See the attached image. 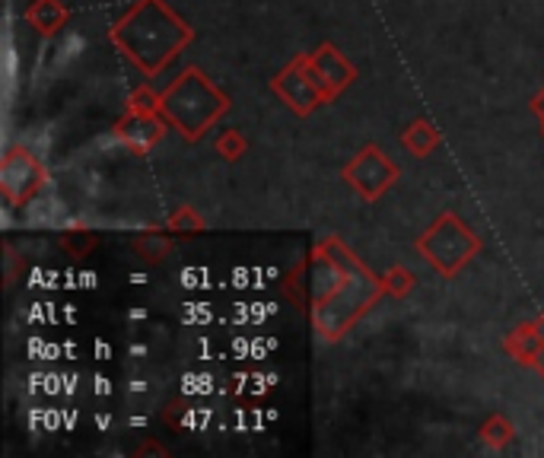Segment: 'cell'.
I'll return each mask as SVG.
<instances>
[{
    "instance_id": "20",
    "label": "cell",
    "mask_w": 544,
    "mask_h": 458,
    "mask_svg": "<svg viewBox=\"0 0 544 458\" xmlns=\"http://www.w3.org/2000/svg\"><path fill=\"white\" fill-rule=\"evenodd\" d=\"M4 287L10 290L13 284H16V274H20V268H23V258L20 255H16V249H13V245L7 242L4 245Z\"/></svg>"
},
{
    "instance_id": "12",
    "label": "cell",
    "mask_w": 544,
    "mask_h": 458,
    "mask_svg": "<svg viewBox=\"0 0 544 458\" xmlns=\"http://www.w3.org/2000/svg\"><path fill=\"white\" fill-rule=\"evenodd\" d=\"M398 140H401V147L414 156V160H427V156L443 144V134L430 118H414L411 125L401 131Z\"/></svg>"
},
{
    "instance_id": "17",
    "label": "cell",
    "mask_w": 544,
    "mask_h": 458,
    "mask_svg": "<svg viewBox=\"0 0 544 458\" xmlns=\"http://www.w3.org/2000/svg\"><path fill=\"white\" fill-rule=\"evenodd\" d=\"M414 287H417V277H414L411 268H405V264H392V268L382 274V290H385V296L405 299V296L414 293Z\"/></svg>"
},
{
    "instance_id": "13",
    "label": "cell",
    "mask_w": 544,
    "mask_h": 458,
    "mask_svg": "<svg viewBox=\"0 0 544 458\" xmlns=\"http://www.w3.org/2000/svg\"><path fill=\"white\" fill-rule=\"evenodd\" d=\"M175 249V236H169V229H144L131 239V252L147 261V264H163Z\"/></svg>"
},
{
    "instance_id": "4",
    "label": "cell",
    "mask_w": 544,
    "mask_h": 458,
    "mask_svg": "<svg viewBox=\"0 0 544 458\" xmlns=\"http://www.w3.org/2000/svg\"><path fill=\"white\" fill-rule=\"evenodd\" d=\"M414 249L436 274L452 280L481 255L484 242L455 210H443V214L414 239Z\"/></svg>"
},
{
    "instance_id": "9",
    "label": "cell",
    "mask_w": 544,
    "mask_h": 458,
    "mask_svg": "<svg viewBox=\"0 0 544 458\" xmlns=\"http://www.w3.org/2000/svg\"><path fill=\"white\" fill-rule=\"evenodd\" d=\"M309 70H312L315 83L325 90L328 102H335L347 90V86L357 80V67L350 64L344 51L338 45H331V42L309 51Z\"/></svg>"
},
{
    "instance_id": "15",
    "label": "cell",
    "mask_w": 544,
    "mask_h": 458,
    "mask_svg": "<svg viewBox=\"0 0 544 458\" xmlns=\"http://www.w3.org/2000/svg\"><path fill=\"white\" fill-rule=\"evenodd\" d=\"M96 233L90 226H83V223H77V226H67L64 233L58 236V249L64 252V255H70V258H86L93 249H96Z\"/></svg>"
},
{
    "instance_id": "11",
    "label": "cell",
    "mask_w": 544,
    "mask_h": 458,
    "mask_svg": "<svg viewBox=\"0 0 544 458\" xmlns=\"http://www.w3.org/2000/svg\"><path fill=\"white\" fill-rule=\"evenodd\" d=\"M70 20V10L64 0H32L26 7V23L42 35V39H51L58 35Z\"/></svg>"
},
{
    "instance_id": "3",
    "label": "cell",
    "mask_w": 544,
    "mask_h": 458,
    "mask_svg": "<svg viewBox=\"0 0 544 458\" xmlns=\"http://www.w3.org/2000/svg\"><path fill=\"white\" fill-rule=\"evenodd\" d=\"M230 109H233L230 96H226L201 67L191 64L163 90L160 115L179 131L182 140L198 144Z\"/></svg>"
},
{
    "instance_id": "1",
    "label": "cell",
    "mask_w": 544,
    "mask_h": 458,
    "mask_svg": "<svg viewBox=\"0 0 544 458\" xmlns=\"http://www.w3.org/2000/svg\"><path fill=\"white\" fill-rule=\"evenodd\" d=\"M303 268L312 284L290 271L284 290L303 287L300 296H293V303L303 315L309 312L312 328L325 344H338L385 293L382 277L366 268L338 236H325L315 242L309 258H303Z\"/></svg>"
},
{
    "instance_id": "21",
    "label": "cell",
    "mask_w": 544,
    "mask_h": 458,
    "mask_svg": "<svg viewBox=\"0 0 544 458\" xmlns=\"http://www.w3.org/2000/svg\"><path fill=\"white\" fill-rule=\"evenodd\" d=\"M529 109H532V115L541 121V125H544V86H541V90L532 96V102H529Z\"/></svg>"
},
{
    "instance_id": "19",
    "label": "cell",
    "mask_w": 544,
    "mask_h": 458,
    "mask_svg": "<svg viewBox=\"0 0 544 458\" xmlns=\"http://www.w3.org/2000/svg\"><path fill=\"white\" fill-rule=\"evenodd\" d=\"M214 150H217L220 160H226V163H239L242 156H245V150H249V137H245L242 131H236V128H230V131H223V134L214 140Z\"/></svg>"
},
{
    "instance_id": "16",
    "label": "cell",
    "mask_w": 544,
    "mask_h": 458,
    "mask_svg": "<svg viewBox=\"0 0 544 458\" xmlns=\"http://www.w3.org/2000/svg\"><path fill=\"white\" fill-rule=\"evenodd\" d=\"M166 229H169L172 236H198V233H204V229H207V223H204V217L191 204H179L166 217Z\"/></svg>"
},
{
    "instance_id": "2",
    "label": "cell",
    "mask_w": 544,
    "mask_h": 458,
    "mask_svg": "<svg viewBox=\"0 0 544 458\" xmlns=\"http://www.w3.org/2000/svg\"><path fill=\"white\" fill-rule=\"evenodd\" d=\"M109 42L144 77H160L195 42V29L166 0H134L109 29Z\"/></svg>"
},
{
    "instance_id": "24",
    "label": "cell",
    "mask_w": 544,
    "mask_h": 458,
    "mask_svg": "<svg viewBox=\"0 0 544 458\" xmlns=\"http://www.w3.org/2000/svg\"><path fill=\"white\" fill-rule=\"evenodd\" d=\"M541 131H544V125H541Z\"/></svg>"
},
{
    "instance_id": "5",
    "label": "cell",
    "mask_w": 544,
    "mask_h": 458,
    "mask_svg": "<svg viewBox=\"0 0 544 458\" xmlns=\"http://www.w3.org/2000/svg\"><path fill=\"white\" fill-rule=\"evenodd\" d=\"M341 179L347 182L350 191H357V198L366 204L379 201L382 195H389L395 182L401 179V169L392 163V156L376 144L360 147L341 169Z\"/></svg>"
},
{
    "instance_id": "22",
    "label": "cell",
    "mask_w": 544,
    "mask_h": 458,
    "mask_svg": "<svg viewBox=\"0 0 544 458\" xmlns=\"http://www.w3.org/2000/svg\"><path fill=\"white\" fill-rule=\"evenodd\" d=\"M134 455H166V449L160 443H144V446H137Z\"/></svg>"
},
{
    "instance_id": "10",
    "label": "cell",
    "mask_w": 544,
    "mask_h": 458,
    "mask_svg": "<svg viewBox=\"0 0 544 458\" xmlns=\"http://www.w3.org/2000/svg\"><path fill=\"white\" fill-rule=\"evenodd\" d=\"M503 354L516 360L525 369H538V357H541V325L538 319L519 322L510 334L503 338Z\"/></svg>"
},
{
    "instance_id": "8",
    "label": "cell",
    "mask_w": 544,
    "mask_h": 458,
    "mask_svg": "<svg viewBox=\"0 0 544 458\" xmlns=\"http://www.w3.org/2000/svg\"><path fill=\"white\" fill-rule=\"evenodd\" d=\"M169 121L163 115H137L125 112L115 125H112V140L125 147L131 156H147L153 147H160L166 134H169Z\"/></svg>"
},
{
    "instance_id": "6",
    "label": "cell",
    "mask_w": 544,
    "mask_h": 458,
    "mask_svg": "<svg viewBox=\"0 0 544 458\" xmlns=\"http://www.w3.org/2000/svg\"><path fill=\"white\" fill-rule=\"evenodd\" d=\"M51 182L48 166L29 147L16 144L0 160V195L10 207H26Z\"/></svg>"
},
{
    "instance_id": "14",
    "label": "cell",
    "mask_w": 544,
    "mask_h": 458,
    "mask_svg": "<svg viewBox=\"0 0 544 458\" xmlns=\"http://www.w3.org/2000/svg\"><path fill=\"white\" fill-rule=\"evenodd\" d=\"M478 436H481V443L487 446V449H506L516 439V427H513V420L506 417V414H490L484 424H481V430H478Z\"/></svg>"
},
{
    "instance_id": "23",
    "label": "cell",
    "mask_w": 544,
    "mask_h": 458,
    "mask_svg": "<svg viewBox=\"0 0 544 458\" xmlns=\"http://www.w3.org/2000/svg\"><path fill=\"white\" fill-rule=\"evenodd\" d=\"M538 325H541V357H538V373L544 376V312L538 315Z\"/></svg>"
},
{
    "instance_id": "7",
    "label": "cell",
    "mask_w": 544,
    "mask_h": 458,
    "mask_svg": "<svg viewBox=\"0 0 544 458\" xmlns=\"http://www.w3.org/2000/svg\"><path fill=\"white\" fill-rule=\"evenodd\" d=\"M271 93L287 105L296 118H309L315 109L328 105V96L319 83H315L309 70V55H296L280 74L271 77Z\"/></svg>"
},
{
    "instance_id": "18",
    "label": "cell",
    "mask_w": 544,
    "mask_h": 458,
    "mask_svg": "<svg viewBox=\"0 0 544 458\" xmlns=\"http://www.w3.org/2000/svg\"><path fill=\"white\" fill-rule=\"evenodd\" d=\"M128 112L137 115H160V105H163V93H156L150 83H140L128 93Z\"/></svg>"
}]
</instances>
